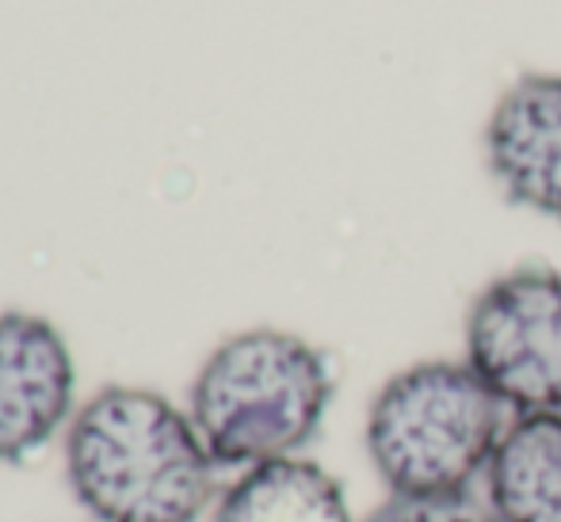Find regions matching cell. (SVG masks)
<instances>
[{
    "label": "cell",
    "instance_id": "obj_1",
    "mask_svg": "<svg viewBox=\"0 0 561 522\" xmlns=\"http://www.w3.org/2000/svg\"><path fill=\"white\" fill-rule=\"evenodd\" d=\"M218 462L192 416L134 385L100 390L66 434V477L96 522H199Z\"/></svg>",
    "mask_w": 561,
    "mask_h": 522
},
{
    "label": "cell",
    "instance_id": "obj_2",
    "mask_svg": "<svg viewBox=\"0 0 561 522\" xmlns=\"http://www.w3.org/2000/svg\"><path fill=\"white\" fill-rule=\"evenodd\" d=\"M333 405V367L295 332L249 328L222 339L192 382V424L218 465L298 457Z\"/></svg>",
    "mask_w": 561,
    "mask_h": 522
},
{
    "label": "cell",
    "instance_id": "obj_3",
    "mask_svg": "<svg viewBox=\"0 0 561 522\" xmlns=\"http://www.w3.org/2000/svg\"><path fill=\"white\" fill-rule=\"evenodd\" d=\"M512 413L466 359H428L386 378L363 442L390 496L466 492L485 477Z\"/></svg>",
    "mask_w": 561,
    "mask_h": 522
},
{
    "label": "cell",
    "instance_id": "obj_4",
    "mask_svg": "<svg viewBox=\"0 0 561 522\" xmlns=\"http://www.w3.org/2000/svg\"><path fill=\"white\" fill-rule=\"evenodd\" d=\"M466 362L512 416L561 413V271L516 267L466 313Z\"/></svg>",
    "mask_w": 561,
    "mask_h": 522
},
{
    "label": "cell",
    "instance_id": "obj_5",
    "mask_svg": "<svg viewBox=\"0 0 561 522\" xmlns=\"http://www.w3.org/2000/svg\"><path fill=\"white\" fill-rule=\"evenodd\" d=\"M73 355L35 313H0V465L43 450L73 408Z\"/></svg>",
    "mask_w": 561,
    "mask_h": 522
},
{
    "label": "cell",
    "instance_id": "obj_6",
    "mask_svg": "<svg viewBox=\"0 0 561 522\" xmlns=\"http://www.w3.org/2000/svg\"><path fill=\"white\" fill-rule=\"evenodd\" d=\"M485 164L508 202L561 221V77H519L485 123Z\"/></svg>",
    "mask_w": 561,
    "mask_h": 522
},
{
    "label": "cell",
    "instance_id": "obj_7",
    "mask_svg": "<svg viewBox=\"0 0 561 522\" xmlns=\"http://www.w3.org/2000/svg\"><path fill=\"white\" fill-rule=\"evenodd\" d=\"M481 480L496 522H561V413L512 416Z\"/></svg>",
    "mask_w": 561,
    "mask_h": 522
},
{
    "label": "cell",
    "instance_id": "obj_8",
    "mask_svg": "<svg viewBox=\"0 0 561 522\" xmlns=\"http://www.w3.org/2000/svg\"><path fill=\"white\" fill-rule=\"evenodd\" d=\"M210 522H352V508L333 473L298 454L244 469Z\"/></svg>",
    "mask_w": 561,
    "mask_h": 522
},
{
    "label": "cell",
    "instance_id": "obj_9",
    "mask_svg": "<svg viewBox=\"0 0 561 522\" xmlns=\"http://www.w3.org/2000/svg\"><path fill=\"white\" fill-rule=\"evenodd\" d=\"M363 522H496L485 496L473 488L439 496H386Z\"/></svg>",
    "mask_w": 561,
    "mask_h": 522
}]
</instances>
